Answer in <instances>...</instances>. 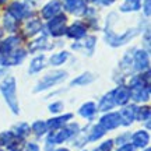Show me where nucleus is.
Wrapping results in <instances>:
<instances>
[{
    "label": "nucleus",
    "instance_id": "nucleus-22",
    "mask_svg": "<svg viewBox=\"0 0 151 151\" xmlns=\"http://www.w3.org/2000/svg\"><path fill=\"white\" fill-rule=\"evenodd\" d=\"M43 66H45V58H43V56H37V58L32 59V62H31V66H29V73L32 74V73H38V71H41L43 69Z\"/></svg>",
    "mask_w": 151,
    "mask_h": 151
},
{
    "label": "nucleus",
    "instance_id": "nucleus-4",
    "mask_svg": "<svg viewBox=\"0 0 151 151\" xmlns=\"http://www.w3.org/2000/svg\"><path fill=\"white\" fill-rule=\"evenodd\" d=\"M67 77V73L66 71H55V73H49L43 77L42 80L38 83V86L35 87V91H42V90H46L49 87L58 84L60 81H63Z\"/></svg>",
    "mask_w": 151,
    "mask_h": 151
},
{
    "label": "nucleus",
    "instance_id": "nucleus-21",
    "mask_svg": "<svg viewBox=\"0 0 151 151\" xmlns=\"http://www.w3.org/2000/svg\"><path fill=\"white\" fill-rule=\"evenodd\" d=\"M94 78H95V77H94L91 73H84V74L78 76L77 78H74L73 83H71V86H87L88 83H92Z\"/></svg>",
    "mask_w": 151,
    "mask_h": 151
},
{
    "label": "nucleus",
    "instance_id": "nucleus-41",
    "mask_svg": "<svg viewBox=\"0 0 151 151\" xmlns=\"http://www.w3.org/2000/svg\"><path fill=\"white\" fill-rule=\"evenodd\" d=\"M88 1H95V0H88Z\"/></svg>",
    "mask_w": 151,
    "mask_h": 151
},
{
    "label": "nucleus",
    "instance_id": "nucleus-19",
    "mask_svg": "<svg viewBox=\"0 0 151 151\" xmlns=\"http://www.w3.org/2000/svg\"><path fill=\"white\" fill-rule=\"evenodd\" d=\"M42 29V24L39 20H31V21L27 22V25H25V34L27 35H35L37 32H39Z\"/></svg>",
    "mask_w": 151,
    "mask_h": 151
},
{
    "label": "nucleus",
    "instance_id": "nucleus-17",
    "mask_svg": "<svg viewBox=\"0 0 151 151\" xmlns=\"http://www.w3.org/2000/svg\"><path fill=\"white\" fill-rule=\"evenodd\" d=\"M25 55H27L25 50H17V52H13L9 58H4V65H18V63H21L22 60H24Z\"/></svg>",
    "mask_w": 151,
    "mask_h": 151
},
{
    "label": "nucleus",
    "instance_id": "nucleus-8",
    "mask_svg": "<svg viewBox=\"0 0 151 151\" xmlns=\"http://www.w3.org/2000/svg\"><path fill=\"white\" fill-rule=\"evenodd\" d=\"M137 111H139V108L134 106V105H130V106H126V108L122 109L120 113H119V115H120V122H122V124L129 126V124L133 123V120L137 118Z\"/></svg>",
    "mask_w": 151,
    "mask_h": 151
},
{
    "label": "nucleus",
    "instance_id": "nucleus-33",
    "mask_svg": "<svg viewBox=\"0 0 151 151\" xmlns=\"http://www.w3.org/2000/svg\"><path fill=\"white\" fill-rule=\"evenodd\" d=\"M151 0H146V3H144V13H146L147 17H150V13H151Z\"/></svg>",
    "mask_w": 151,
    "mask_h": 151
},
{
    "label": "nucleus",
    "instance_id": "nucleus-37",
    "mask_svg": "<svg viewBox=\"0 0 151 151\" xmlns=\"http://www.w3.org/2000/svg\"><path fill=\"white\" fill-rule=\"evenodd\" d=\"M55 151H70V150H67V148H59V150H55Z\"/></svg>",
    "mask_w": 151,
    "mask_h": 151
},
{
    "label": "nucleus",
    "instance_id": "nucleus-7",
    "mask_svg": "<svg viewBox=\"0 0 151 151\" xmlns=\"http://www.w3.org/2000/svg\"><path fill=\"white\" fill-rule=\"evenodd\" d=\"M101 127L104 130H112V129H116L118 126L122 124L120 122V115L118 112H112V113H108V115H105L102 119H101Z\"/></svg>",
    "mask_w": 151,
    "mask_h": 151
},
{
    "label": "nucleus",
    "instance_id": "nucleus-30",
    "mask_svg": "<svg viewBox=\"0 0 151 151\" xmlns=\"http://www.w3.org/2000/svg\"><path fill=\"white\" fill-rule=\"evenodd\" d=\"M11 140H13L11 133H1L0 134V144H9Z\"/></svg>",
    "mask_w": 151,
    "mask_h": 151
},
{
    "label": "nucleus",
    "instance_id": "nucleus-15",
    "mask_svg": "<svg viewBox=\"0 0 151 151\" xmlns=\"http://www.w3.org/2000/svg\"><path fill=\"white\" fill-rule=\"evenodd\" d=\"M66 32H67V37L74 38V39H80V38L86 37L87 29L83 24H77V22H76V24H73Z\"/></svg>",
    "mask_w": 151,
    "mask_h": 151
},
{
    "label": "nucleus",
    "instance_id": "nucleus-9",
    "mask_svg": "<svg viewBox=\"0 0 151 151\" xmlns=\"http://www.w3.org/2000/svg\"><path fill=\"white\" fill-rule=\"evenodd\" d=\"M112 97H113L115 104H118V105H124V104H127V101L132 98L130 97V90L124 86L118 87V88L112 92Z\"/></svg>",
    "mask_w": 151,
    "mask_h": 151
},
{
    "label": "nucleus",
    "instance_id": "nucleus-39",
    "mask_svg": "<svg viewBox=\"0 0 151 151\" xmlns=\"http://www.w3.org/2000/svg\"><path fill=\"white\" fill-rule=\"evenodd\" d=\"M6 0H0V4H1V3H4Z\"/></svg>",
    "mask_w": 151,
    "mask_h": 151
},
{
    "label": "nucleus",
    "instance_id": "nucleus-16",
    "mask_svg": "<svg viewBox=\"0 0 151 151\" xmlns=\"http://www.w3.org/2000/svg\"><path fill=\"white\" fill-rule=\"evenodd\" d=\"M71 118H73V115H71V113H67V115H63V116H59V118L50 119L48 123H46V126H48V129H50V130L60 129V127L65 123H67V120Z\"/></svg>",
    "mask_w": 151,
    "mask_h": 151
},
{
    "label": "nucleus",
    "instance_id": "nucleus-25",
    "mask_svg": "<svg viewBox=\"0 0 151 151\" xmlns=\"http://www.w3.org/2000/svg\"><path fill=\"white\" fill-rule=\"evenodd\" d=\"M46 42H48V39L43 37V38H39V39H37V41H34L32 43H31V50H37V49H49L50 48V45H46Z\"/></svg>",
    "mask_w": 151,
    "mask_h": 151
},
{
    "label": "nucleus",
    "instance_id": "nucleus-42",
    "mask_svg": "<svg viewBox=\"0 0 151 151\" xmlns=\"http://www.w3.org/2000/svg\"><path fill=\"white\" fill-rule=\"evenodd\" d=\"M95 151H98V150H95Z\"/></svg>",
    "mask_w": 151,
    "mask_h": 151
},
{
    "label": "nucleus",
    "instance_id": "nucleus-34",
    "mask_svg": "<svg viewBox=\"0 0 151 151\" xmlns=\"http://www.w3.org/2000/svg\"><path fill=\"white\" fill-rule=\"evenodd\" d=\"M25 151H39V148H38V146L35 143H29L27 146V148H25Z\"/></svg>",
    "mask_w": 151,
    "mask_h": 151
},
{
    "label": "nucleus",
    "instance_id": "nucleus-18",
    "mask_svg": "<svg viewBox=\"0 0 151 151\" xmlns=\"http://www.w3.org/2000/svg\"><path fill=\"white\" fill-rule=\"evenodd\" d=\"M95 112H97V108H95V104L94 102L84 104V105L80 108V111H78V113H80L81 116H84V118H87V119L92 118Z\"/></svg>",
    "mask_w": 151,
    "mask_h": 151
},
{
    "label": "nucleus",
    "instance_id": "nucleus-40",
    "mask_svg": "<svg viewBox=\"0 0 151 151\" xmlns=\"http://www.w3.org/2000/svg\"><path fill=\"white\" fill-rule=\"evenodd\" d=\"M146 151H151V150H150V148H147V150H146Z\"/></svg>",
    "mask_w": 151,
    "mask_h": 151
},
{
    "label": "nucleus",
    "instance_id": "nucleus-12",
    "mask_svg": "<svg viewBox=\"0 0 151 151\" xmlns=\"http://www.w3.org/2000/svg\"><path fill=\"white\" fill-rule=\"evenodd\" d=\"M60 4L58 1H50L48 4L45 6L42 9V17L43 18H46V20H50V18H53L55 16H58L60 13Z\"/></svg>",
    "mask_w": 151,
    "mask_h": 151
},
{
    "label": "nucleus",
    "instance_id": "nucleus-35",
    "mask_svg": "<svg viewBox=\"0 0 151 151\" xmlns=\"http://www.w3.org/2000/svg\"><path fill=\"white\" fill-rule=\"evenodd\" d=\"M95 1L101 3V4H104V6H109V4H112L115 0H95Z\"/></svg>",
    "mask_w": 151,
    "mask_h": 151
},
{
    "label": "nucleus",
    "instance_id": "nucleus-23",
    "mask_svg": "<svg viewBox=\"0 0 151 151\" xmlns=\"http://www.w3.org/2000/svg\"><path fill=\"white\" fill-rule=\"evenodd\" d=\"M69 58V53L67 52H59V53H55L52 58H50V65L52 66H60L63 65Z\"/></svg>",
    "mask_w": 151,
    "mask_h": 151
},
{
    "label": "nucleus",
    "instance_id": "nucleus-1",
    "mask_svg": "<svg viewBox=\"0 0 151 151\" xmlns=\"http://www.w3.org/2000/svg\"><path fill=\"white\" fill-rule=\"evenodd\" d=\"M0 91L4 97L6 102L9 104L10 109L14 113H18V101L16 97V80L14 77H6L0 83Z\"/></svg>",
    "mask_w": 151,
    "mask_h": 151
},
{
    "label": "nucleus",
    "instance_id": "nucleus-29",
    "mask_svg": "<svg viewBox=\"0 0 151 151\" xmlns=\"http://www.w3.org/2000/svg\"><path fill=\"white\" fill-rule=\"evenodd\" d=\"M137 118H140L141 120H148L150 119V108L146 106V108H141L137 111Z\"/></svg>",
    "mask_w": 151,
    "mask_h": 151
},
{
    "label": "nucleus",
    "instance_id": "nucleus-20",
    "mask_svg": "<svg viewBox=\"0 0 151 151\" xmlns=\"http://www.w3.org/2000/svg\"><path fill=\"white\" fill-rule=\"evenodd\" d=\"M115 105V101H113L112 92H109L106 95H104L99 101V111H109L111 108H113Z\"/></svg>",
    "mask_w": 151,
    "mask_h": 151
},
{
    "label": "nucleus",
    "instance_id": "nucleus-32",
    "mask_svg": "<svg viewBox=\"0 0 151 151\" xmlns=\"http://www.w3.org/2000/svg\"><path fill=\"white\" fill-rule=\"evenodd\" d=\"M62 109H63V104L62 102H55V104H52V105L49 106V111H50V112H55V113L60 112Z\"/></svg>",
    "mask_w": 151,
    "mask_h": 151
},
{
    "label": "nucleus",
    "instance_id": "nucleus-13",
    "mask_svg": "<svg viewBox=\"0 0 151 151\" xmlns=\"http://www.w3.org/2000/svg\"><path fill=\"white\" fill-rule=\"evenodd\" d=\"M18 43H20V38L18 37H10L7 39H4V41H1L0 42V53L1 55L10 53Z\"/></svg>",
    "mask_w": 151,
    "mask_h": 151
},
{
    "label": "nucleus",
    "instance_id": "nucleus-24",
    "mask_svg": "<svg viewBox=\"0 0 151 151\" xmlns=\"http://www.w3.org/2000/svg\"><path fill=\"white\" fill-rule=\"evenodd\" d=\"M104 134H105V130L101 127V124H97V126H94V127H92L91 133H90V136H88V139H87V140L95 141V140H98V139H101Z\"/></svg>",
    "mask_w": 151,
    "mask_h": 151
},
{
    "label": "nucleus",
    "instance_id": "nucleus-26",
    "mask_svg": "<svg viewBox=\"0 0 151 151\" xmlns=\"http://www.w3.org/2000/svg\"><path fill=\"white\" fill-rule=\"evenodd\" d=\"M32 130L37 133L38 136L43 134L46 130H48V126H46V123L45 122H42V120H38V122H35V123L32 124Z\"/></svg>",
    "mask_w": 151,
    "mask_h": 151
},
{
    "label": "nucleus",
    "instance_id": "nucleus-10",
    "mask_svg": "<svg viewBox=\"0 0 151 151\" xmlns=\"http://www.w3.org/2000/svg\"><path fill=\"white\" fill-rule=\"evenodd\" d=\"M65 7L67 11L76 16H81L86 11V4L83 0H65Z\"/></svg>",
    "mask_w": 151,
    "mask_h": 151
},
{
    "label": "nucleus",
    "instance_id": "nucleus-28",
    "mask_svg": "<svg viewBox=\"0 0 151 151\" xmlns=\"http://www.w3.org/2000/svg\"><path fill=\"white\" fill-rule=\"evenodd\" d=\"M28 133H29V127H28V124L21 123V124H18V126H16V134L27 136Z\"/></svg>",
    "mask_w": 151,
    "mask_h": 151
},
{
    "label": "nucleus",
    "instance_id": "nucleus-38",
    "mask_svg": "<svg viewBox=\"0 0 151 151\" xmlns=\"http://www.w3.org/2000/svg\"><path fill=\"white\" fill-rule=\"evenodd\" d=\"M3 73H4V70H0V76L3 74Z\"/></svg>",
    "mask_w": 151,
    "mask_h": 151
},
{
    "label": "nucleus",
    "instance_id": "nucleus-6",
    "mask_svg": "<svg viewBox=\"0 0 151 151\" xmlns=\"http://www.w3.org/2000/svg\"><path fill=\"white\" fill-rule=\"evenodd\" d=\"M29 6L27 3H20V1H16L9 7V14H10L13 18L16 20H21V18H25L27 16H29Z\"/></svg>",
    "mask_w": 151,
    "mask_h": 151
},
{
    "label": "nucleus",
    "instance_id": "nucleus-14",
    "mask_svg": "<svg viewBox=\"0 0 151 151\" xmlns=\"http://www.w3.org/2000/svg\"><path fill=\"white\" fill-rule=\"evenodd\" d=\"M132 141H133V144L136 147H146L148 144V141H150V134L144 132V130H139V132H136L133 137H132Z\"/></svg>",
    "mask_w": 151,
    "mask_h": 151
},
{
    "label": "nucleus",
    "instance_id": "nucleus-31",
    "mask_svg": "<svg viewBox=\"0 0 151 151\" xmlns=\"http://www.w3.org/2000/svg\"><path fill=\"white\" fill-rule=\"evenodd\" d=\"M112 146H113V141L108 140V141H105V143H102V144L99 146L98 151H111L112 150Z\"/></svg>",
    "mask_w": 151,
    "mask_h": 151
},
{
    "label": "nucleus",
    "instance_id": "nucleus-2",
    "mask_svg": "<svg viewBox=\"0 0 151 151\" xmlns=\"http://www.w3.org/2000/svg\"><path fill=\"white\" fill-rule=\"evenodd\" d=\"M130 97H133L134 101L137 102H144L150 97V86L148 83H144L141 77H136L132 81V92Z\"/></svg>",
    "mask_w": 151,
    "mask_h": 151
},
{
    "label": "nucleus",
    "instance_id": "nucleus-5",
    "mask_svg": "<svg viewBox=\"0 0 151 151\" xmlns=\"http://www.w3.org/2000/svg\"><path fill=\"white\" fill-rule=\"evenodd\" d=\"M48 28L53 37H60V35L66 34V16L58 14L53 18H50Z\"/></svg>",
    "mask_w": 151,
    "mask_h": 151
},
{
    "label": "nucleus",
    "instance_id": "nucleus-11",
    "mask_svg": "<svg viewBox=\"0 0 151 151\" xmlns=\"http://www.w3.org/2000/svg\"><path fill=\"white\" fill-rule=\"evenodd\" d=\"M148 67V53L146 50H137L134 53V69L143 71Z\"/></svg>",
    "mask_w": 151,
    "mask_h": 151
},
{
    "label": "nucleus",
    "instance_id": "nucleus-3",
    "mask_svg": "<svg viewBox=\"0 0 151 151\" xmlns=\"http://www.w3.org/2000/svg\"><path fill=\"white\" fill-rule=\"evenodd\" d=\"M77 130H78V126H77V124H71V126L63 127V129H60V130L56 129L55 132H52V133L49 134L48 143L49 144H59V143H63V141L69 140Z\"/></svg>",
    "mask_w": 151,
    "mask_h": 151
},
{
    "label": "nucleus",
    "instance_id": "nucleus-36",
    "mask_svg": "<svg viewBox=\"0 0 151 151\" xmlns=\"http://www.w3.org/2000/svg\"><path fill=\"white\" fill-rule=\"evenodd\" d=\"M119 151H134L133 150V147L132 146H129V144H124L123 147H120V150Z\"/></svg>",
    "mask_w": 151,
    "mask_h": 151
},
{
    "label": "nucleus",
    "instance_id": "nucleus-27",
    "mask_svg": "<svg viewBox=\"0 0 151 151\" xmlns=\"http://www.w3.org/2000/svg\"><path fill=\"white\" fill-rule=\"evenodd\" d=\"M4 27L7 31H14L16 29V18H13L10 14L4 16Z\"/></svg>",
    "mask_w": 151,
    "mask_h": 151
}]
</instances>
